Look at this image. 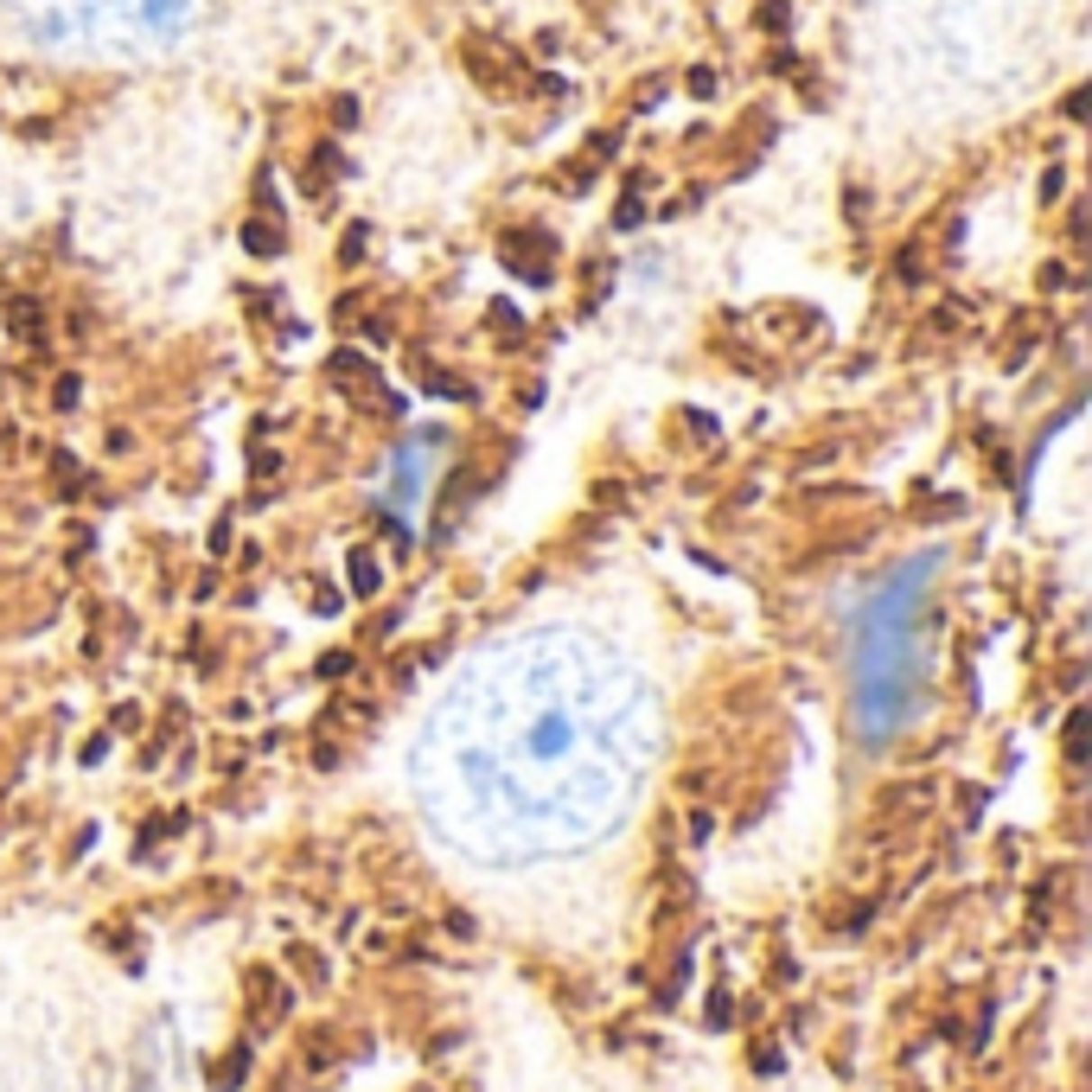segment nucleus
Here are the masks:
<instances>
[{"instance_id": "nucleus-1", "label": "nucleus", "mask_w": 1092, "mask_h": 1092, "mask_svg": "<svg viewBox=\"0 0 1092 1092\" xmlns=\"http://www.w3.org/2000/svg\"><path fill=\"white\" fill-rule=\"evenodd\" d=\"M7 314H14V320H7V326H14V339H26V345H39V339H45V326H39V301H14Z\"/></svg>"}, {"instance_id": "nucleus-2", "label": "nucleus", "mask_w": 1092, "mask_h": 1092, "mask_svg": "<svg viewBox=\"0 0 1092 1092\" xmlns=\"http://www.w3.org/2000/svg\"><path fill=\"white\" fill-rule=\"evenodd\" d=\"M378 581H384V562H371V556L358 550V556H351V588H358V595H371Z\"/></svg>"}, {"instance_id": "nucleus-3", "label": "nucleus", "mask_w": 1092, "mask_h": 1092, "mask_svg": "<svg viewBox=\"0 0 1092 1092\" xmlns=\"http://www.w3.org/2000/svg\"><path fill=\"white\" fill-rule=\"evenodd\" d=\"M422 390H434V396H467V384H460V378H448L441 364H422Z\"/></svg>"}, {"instance_id": "nucleus-4", "label": "nucleus", "mask_w": 1092, "mask_h": 1092, "mask_svg": "<svg viewBox=\"0 0 1092 1092\" xmlns=\"http://www.w3.org/2000/svg\"><path fill=\"white\" fill-rule=\"evenodd\" d=\"M250 250H256V256L281 250V231H268V224H250Z\"/></svg>"}]
</instances>
